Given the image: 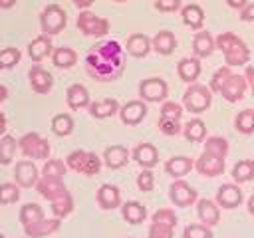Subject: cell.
<instances>
[{
	"mask_svg": "<svg viewBox=\"0 0 254 238\" xmlns=\"http://www.w3.org/2000/svg\"><path fill=\"white\" fill-rule=\"evenodd\" d=\"M85 71L95 81H115L125 71V52L115 40L99 42L85 54Z\"/></svg>",
	"mask_w": 254,
	"mask_h": 238,
	"instance_id": "cell-1",
	"label": "cell"
},
{
	"mask_svg": "<svg viewBox=\"0 0 254 238\" xmlns=\"http://www.w3.org/2000/svg\"><path fill=\"white\" fill-rule=\"evenodd\" d=\"M36 190L52 202V212L58 218H64L73 210V198H71L67 186L64 184V180L40 177L36 182Z\"/></svg>",
	"mask_w": 254,
	"mask_h": 238,
	"instance_id": "cell-2",
	"label": "cell"
},
{
	"mask_svg": "<svg viewBox=\"0 0 254 238\" xmlns=\"http://www.w3.org/2000/svg\"><path fill=\"white\" fill-rule=\"evenodd\" d=\"M216 48L222 52L224 61L228 67H236V65H248L250 61V50L248 46L232 32H222L216 40Z\"/></svg>",
	"mask_w": 254,
	"mask_h": 238,
	"instance_id": "cell-3",
	"label": "cell"
},
{
	"mask_svg": "<svg viewBox=\"0 0 254 238\" xmlns=\"http://www.w3.org/2000/svg\"><path fill=\"white\" fill-rule=\"evenodd\" d=\"M65 167L71 169L73 173H79V175H85V177H95L101 171V159L95 153L77 149V151H71L65 157Z\"/></svg>",
	"mask_w": 254,
	"mask_h": 238,
	"instance_id": "cell-4",
	"label": "cell"
},
{
	"mask_svg": "<svg viewBox=\"0 0 254 238\" xmlns=\"http://www.w3.org/2000/svg\"><path fill=\"white\" fill-rule=\"evenodd\" d=\"M210 87L202 85V83H190L189 89L185 91L183 95V103H185V109L190 111V113H202L210 107L212 103V95H210Z\"/></svg>",
	"mask_w": 254,
	"mask_h": 238,
	"instance_id": "cell-5",
	"label": "cell"
},
{
	"mask_svg": "<svg viewBox=\"0 0 254 238\" xmlns=\"http://www.w3.org/2000/svg\"><path fill=\"white\" fill-rule=\"evenodd\" d=\"M18 149L26 159H50V143L34 131L20 137Z\"/></svg>",
	"mask_w": 254,
	"mask_h": 238,
	"instance_id": "cell-6",
	"label": "cell"
},
{
	"mask_svg": "<svg viewBox=\"0 0 254 238\" xmlns=\"http://www.w3.org/2000/svg\"><path fill=\"white\" fill-rule=\"evenodd\" d=\"M65 22H67L65 10L62 6H58V4H48L44 8V12L40 14V26H42V32L46 36L60 34L65 28Z\"/></svg>",
	"mask_w": 254,
	"mask_h": 238,
	"instance_id": "cell-7",
	"label": "cell"
},
{
	"mask_svg": "<svg viewBox=\"0 0 254 238\" xmlns=\"http://www.w3.org/2000/svg\"><path fill=\"white\" fill-rule=\"evenodd\" d=\"M75 24L83 36H91V38H103L109 32V22L89 10H81Z\"/></svg>",
	"mask_w": 254,
	"mask_h": 238,
	"instance_id": "cell-8",
	"label": "cell"
},
{
	"mask_svg": "<svg viewBox=\"0 0 254 238\" xmlns=\"http://www.w3.org/2000/svg\"><path fill=\"white\" fill-rule=\"evenodd\" d=\"M139 95H141L143 101L157 103V101H163L169 95V85L161 77H147L139 83Z\"/></svg>",
	"mask_w": 254,
	"mask_h": 238,
	"instance_id": "cell-9",
	"label": "cell"
},
{
	"mask_svg": "<svg viewBox=\"0 0 254 238\" xmlns=\"http://www.w3.org/2000/svg\"><path fill=\"white\" fill-rule=\"evenodd\" d=\"M169 196H171L173 204L181 206V208L190 206V204H194L198 200V192L187 180H183V178H175V182L169 188Z\"/></svg>",
	"mask_w": 254,
	"mask_h": 238,
	"instance_id": "cell-10",
	"label": "cell"
},
{
	"mask_svg": "<svg viewBox=\"0 0 254 238\" xmlns=\"http://www.w3.org/2000/svg\"><path fill=\"white\" fill-rule=\"evenodd\" d=\"M246 87H248V83H246V77H244L242 73H230V75L226 77L222 89H220V95H222L226 101L236 103V101H240V99L244 97Z\"/></svg>",
	"mask_w": 254,
	"mask_h": 238,
	"instance_id": "cell-11",
	"label": "cell"
},
{
	"mask_svg": "<svg viewBox=\"0 0 254 238\" xmlns=\"http://www.w3.org/2000/svg\"><path fill=\"white\" fill-rule=\"evenodd\" d=\"M28 79H30L32 89H34L36 93H40V95H46V93L52 89V85H54V77H52V73H50L48 69H44L40 63H34V65L30 67V71H28Z\"/></svg>",
	"mask_w": 254,
	"mask_h": 238,
	"instance_id": "cell-12",
	"label": "cell"
},
{
	"mask_svg": "<svg viewBox=\"0 0 254 238\" xmlns=\"http://www.w3.org/2000/svg\"><path fill=\"white\" fill-rule=\"evenodd\" d=\"M194 169L202 177H218V175L224 173V159L222 157H216V155H210V153H202L196 159Z\"/></svg>",
	"mask_w": 254,
	"mask_h": 238,
	"instance_id": "cell-13",
	"label": "cell"
},
{
	"mask_svg": "<svg viewBox=\"0 0 254 238\" xmlns=\"http://www.w3.org/2000/svg\"><path fill=\"white\" fill-rule=\"evenodd\" d=\"M119 115H121V121L125 125H139L145 115H147V105L143 99H133V101H127L121 109H119Z\"/></svg>",
	"mask_w": 254,
	"mask_h": 238,
	"instance_id": "cell-14",
	"label": "cell"
},
{
	"mask_svg": "<svg viewBox=\"0 0 254 238\" xmlns=\"http://www.w3.org/2000/svg\"><path fill=\"white\" fill-rule=\"evenodd\" d=\"M216 202L222 208H236L242 202V190L236 182H226L216 192Z\"/></svg>",
	"mask_w": 254,
	"mask_h": 238,
	"instance_id": "cell-15",
	"label": "cell"
},
{
	"mask_svg": "<svg viewBox=\"0 0 254 238\" xmlns=\"http://www.w3.org/2000/svg\"><path fill=\"white\" fill-rule=\"evenodd\" d=\"M196 214H198L200 224H204L208 228L216 226L220 220V210L210 198H198L196 200Z\"/></svg>",
	"mask_w": 254,
	"mask_h": 238,
	"instance_id": "cell-16",
	"label": "cell"
},
{
	"mask_svg": "<svg viewBox=\"0 0 254 238\" xmlns=\"http://www.w3.org/2000/svg\"><path fill=\"white\" fill-rule=\"evenodd\" d=\"M14 175H16L18 186H22V188L36 186V182H38V178H40L38 169H36V165H34L32 161H20V163L16 165Z\"/></svg>",
	"mask_w": 254,
	"mask_h": 238,
	"instance_id": "cell-17",
	"label": "cell"
},
{
	"mask_svg": "<svg viewBox=\"0 0 254 238\" xmlns=\"http://www.w3.org/2000/svg\"><path fill=\"white\" fill-rule=\"evenodd\" d=\"M133 159L135 163H139L143 169H153L159 163V151L155 145L151 143H139L133 149Z\"/></svg>",
	"mask_w": 254,
	"mask_h": 238,
	"instance_id": "cell-18",
	"label": "cell"
},
{
	"mask_svg": "<svg viewBox=\"0 0 254 238\" xmlns=\"http://www.w3.org/2000/svg\"><path fill=\"white\" fill-rule=\"evenodd\" d=\"M214 48H216V42H214V38L210 36V32L200 30V32L194 34V38H192V52H194V58H198V60H200V58H208V56H212Z\"/></svg>",
	"mask_w": 254,
	"mask_h": 238,
	"instance_id": "cell-19",
	"label": "cell"
},
{
	"mask_svg": "<svg viewBox=\"0 0 254 238\" xmlns=\"http://www.w3.org/2000/svg\"><path fill=\"white\" fill-rule=\"evenodd\" d=\"M194 167V161L190 157H185V155H177V157H171L167 163H165V171L167 175H171L173 178H183L185 175H189Z\"/></svg>",
	"mask_w": 254,
	"mask_h": 238,
	"instance_id": "cell-20",
	"label": "cell"
},
{
	"mask_svg": "<svg viewBox=\"0 0 254 238\" xmlns=\"http://www.w3.org/2000/svg\"><path fill=\"white\" fill-rule=\"evenodd\" d=\"M151 40L145 36V34H141V32H137V34H131L129 38H127V44H125V50H127V54L129 56H133V58H145L149 52H151Z\"/></svg>",
	"mask_w": 254,
	"mask_h": 238,
	"instance_id": "cell-21",
	"label": "cell"
},
{
	"mask_svg": "<svg viewBox=\"0 0 254 238\" xmlns=\"http://www.w3.org/2000/svg\"><path fill=\"white\" fill-rule=\"evenodd\" d=\"M200 71H202V67H200V60L198 58H185V60H181L177 63V73L187 83H194L198 79Z\"/></svg>",
	"mask_w": 254,
	"mask_h": 238,
	"instance_id": "cell-22",
	"label": "cell"
},
{
	"mask_svg": "<svg viewBox=\"0 0 254 238\" xmlns=\"http://www.w3.org/2000/svg\"><path fill=\"white\" fill-rule=\"evenodd\" d=\"M97 202L105 210H113L121 204V192L115 184H101L97 188Z\"/></svg>",
	"mask_w": 254,
	"mask_h": 238,
	"instance_id": "cell-23",
	"label": "cell"
},
{
	"mask_svg": "<svg viewBox=\"0 0 254 238\" xmlns=\"http://www.w3.org/2000/svg\"><path fill=\"white\" fill-rule=\"evenodd\" d=\"M46 216H44V210L42 206H38L36 202H30V204H24L20 208V222L24 226V232H30L38 222H42Z\"/></svg>",
	"mask_w": 254,
	"mask_h": 238,
	"instance_id": "cell-24",
	"label": "cell"
},
{
	"mask_svg": "<svg viewBox=\"0 0 254 238\" xmlns=\"http://www.w3.org/2000/svg\"><path fill=\"white\" fill-rule=\"evenodd\" d=\"M151 46H153V50H155L157 54H161V56H171V54L175 52V48H177V38H175L173 32L161 30V32H157L155 38L151 40Z\"/></svg>",
	"mask_w": 254,
	"mask_h": 238,
	"instance_id": "cell-25",
	"label": "cell"
},
{
	"mask_svg": "<svg viewBox=\"0 0 254 238\" xmlns=\"http://www.w3.org/2000/svg\"><path fill=\"white\" fill-rule=\"evenodd\" d=\"M65 101H67L69 109H73V111L83 109V107H89V93L81 83H73L65 91Z\"/></svg>",
	"mask_w": 254,
	"mask_h": 238,
	"instance_id": "cell-26",
	"label": "cell"
},
{
	"mask_svg": "<svg viewBox=\"0 0 254 238\" xmlns=\"http://www.w3.org/2000/svg\"><path fill=\"white\" fill-rule=\"evenodd\" d=\"M28 54H30L32 61H36V63L42 61L44 58H48L52 54V40H50V36L40 34L38 38H34L30 42V46H28Z\"/></svg>",
	"mask_w": 254,
	"mask_h": 238,
	"instance_id": "cell-27",
	"label": "cell"
},
{
	"mask_svg": "<svg viewBox=\"0 0 254 238\" xmlns=\"http://www.w3.org/2000/svg\"><path fill=\"white\" fill-rule=\"evenodd\" d=\"M103 161H105V165H107L109 169H121V167H125L127 161H129V151H127V147H123V145H111V147L105 149Z\"/></svg>",
	"mask_w": 254,
	"mask_h": 238,
	"instance_id": "cell-28",
	"label": "cell"
},
{
	"mask_svg": "<svg viewBox=\"0 0 254 238\" xmlns=\"http://www.w3.org/2000/svg\"><path fill=\"white\" fill-rule=\"evenodd\" d=\"M181 16H183V22L192 28V30H200L202 24H204V10L198 6V4H187L181 8Z\"/></svg>",
	"mask_w": 254,
	"mask_h": 238,
	"instance_id": "cell-29",
	"label": "cell"
},
{
	"mask_svg": "<svg viewBox=\"0 0 254 238\" xmlns=\"http://www.w3.org/2000/svg\"><path fill=\"white\" fill-rule=\"evenodd\" d=\"M119 111V103L115 99H97L93 103H89V113L95 117V119H107L111 115H115Z\"/></svg>",
	"mask_w": 254,
	"mask_h": 238,
	"instance_id": "cell-30",
	"label": "cell"
},
{
	"mask_svg": "<svg viewBox=\"0 0 254 238\" xmlns=\"http://www.w3.org/2000/svg\"><path fill=\"white\" fill-rule=\"evenodd\" d=\"M121 214H123L125 222H129V224H141V222L147 218L145 206H143L141 202H137V200L125 202V204L121 206Z\"/></svg>",
	"mask_w": 254,
	"mask_h": 238,
	"instance_id": "cell-31",
	"label": "cell"
},
{
	"mask_svg": "<svg viewBox=\"0 0 254 238\" xmlns=\"http://www.w3.org/2000/svg\"><path fill=\"white\" fill-rule=\"evenodd\" d=\"M232 178L236 184H244L250 182L254 178V161L252 159H242L232 167Z\"/></svg>",
	"mask_w": 254,
	"mask_h": 238,
	"instance_id": "cell-32",
	"label": "cell"
},
{
	"mask_svg": "<svg viewBox=\"0 0 254 238\" xmlns=\"http://www.w3.org/2000/svg\"><path fill=\"white\" fill-rule=\"evenodd\" d=\"M52 60H54V65L56 67H73L75 61H77V54L71 50V48H56L52 52Z\"/></svg>",
	"mask_w": 254,
	"mask_h": 238,
	"instance_id": "cell-33",
	"label": "cell"
},
{
	"mask_svg": "<svg viewBox=\"0 0 254 238\" xmlns=\"http://www.w3.org/2000/svg\"><path fill=\"white\" fill-rule=\"evenodd\" d=\"M183 133L185 137L190 141V143H200L206 139V125L200 121V119H190L187 121V125L183 127Z\"/></svg>",
	"mask_w": 254,
	"mask_h": 238,
	"instance_id": "cell-34",
	"label": "cell"
},
{
	"mask_svg": "<svg viewBox=\"0 0 254 238\" xmlns=\"http://www.w3.org/2000/svg\"><path fill=\"white\" fill-rule=\"evenodd\" d=\"M228 151H230V147H228V141L224 137L214 135V137H206L204 139V153H210V155H216V157L226 159Z\"/></svg>",
	"mask_w": 254,
	"mask_h": 238,
	"instance_id": "cell-35",
	"label": "cell"
},
{
	"mask_svg": "<svg viewBox=\"0 0 254 238\" xmlns=\"http://www.w3.org/2000/svg\"><path fill=\"white\" fill-rule=\"evenodd\" d=\"M234 127L242 135L254 133V109H242V111H238V115L234 119Z\"/></svg>",
	"mask_w": 254,
	"mask_h": 238,
	"instance_id": "cell-36",
	"label": "cell"
},
{
	"mask_svg": "<svg viewBox=\"0 0 254 238\" xmlns=\"http://www.w3.org/2000/svg\"><path fill=\"white\" fill-rule=\"evenodd\" d=\"M52 131L58 135V137H65L73 131V119L71 115L67 113H58L54 119H52Z\"/></svg>",
	"mask_w": 254,
	"mask_h": 238,
	"instance_id": "cell-37",
	"label": "cell"
},
{
	"mask_svg": "<svg viewBox=\"0 0 254 238\" xmlns=\"http://www.w3.org/2000/svg\"><path fill=\"white\" fill-rule=\"evenodd\" d=\"M65 163H62L60 159H46V165H44V171H42V177L46 178H58V180H64V175H65Z\"/></svg>",
	"mask_w": 254,
	"mask_h": 238,
	"instance_id": "cell-38",
	"label": "cell"
},
{
	"mask_svg": "<svg viewBox=\"0 0 254 238\" xmlns=\"http://www.w3.org/2000/svg\"><path fill=\"white\" fill-rule=\"evenodd\" d=\"M16 149H18V141L12 135H4L2 141H0V163L2 165H8L14 159Z\"/></svg>",
	"mask_w": 254,
	"mask_h": 238,
	"instance_id": "cell-39",
	"label": "cell"
},
{
	"mask_svg": "<svg viewBox=\"0 0 254 238\" xmlns=\"http://www.w3.org/2000/svg\"><path fill=\"white\" fill-rule=\"evenodd\" d=\"M22 54L18 48H2L0 50V69H12L20 61Z\"/></svg>",
	"mask_w": 254,
	"mask_h": 238,
	"instance_id": "cell-40",
	"label": "cell"
},
{
	"mask_svg": "<svg viewBox=\"0 0 254 238\" xmlns=\"http://www.w3.org/2000/svg\"><path fill=\"white\" fill-rule=\"evenodd\" d=\"M20 200V188L14 182L0 184V204H14Z\"/></svg>",
	"mask_w": 254,
	"mask_h": 238,
	"instance_id": "cell-41",
	"label": "cell"
},
{
	"mask_svg": "<svg viewBox=\"0 0 254 238\" xmlns=\"http://www.w3.org/2000/svg\"><path fill=\"white\" fill-rule=\"evenodd\" d=\"M230 73H232V71H230L228 65L218 67V69L212 73V77H210V91H212V93H220V89H222V85H224V81H226V77H228Z\"/></svg>",
	"mask_w": 254,
	"mask_h": 238,
	"instance_id": "cell-42",
	"label": "cell"
},
{
	"mask_svg": "<svg viewBox=\"0 0 254 238\" xmlns=\"http://www.w3.org/2000/svg\"><path fill=\"white\" fill-rule=\"evenodd\" d=\"M151 222H161V224H167V226H173L175 228L177 226V214H175L173 208H159L153 214Z\"/></svg>",
	"mask_w": 254,
	"mask_h": 238,
	"instance_id": "cell-43",
	"label": "cell"
},
{
	"mask_svg": "<svg viewBox=\"0 0 254 238\" xmlns=\"http://www.w3.org/2000/svg\"><path fill=\"white\" fill-rule=\"evenodd\" d=\"M183 238H212V232L204 224H189L183 232Z\"/></svg>",
	"mask_w": 254,
	"mask_h": 238,
	"instance_id": "cell-44",
	"label": "cell"
},
{
	"mask_svg": "<svg viewBox=\"0 0 254 238\" xmlns=\"http://www.w3.org/2000/svg\"><path fill=\"white\" fill-rule=\"evenodd\" d=\"M159 131H161L163 135H169V137L179 135V133H181V121H177V119H167V117H159Z\"/></svg>",
	"mask_w": 254,
	"mask_h": 238,
	"instance_id": "cell-45",
	"label": "cell"
},
{
	"mask_svg": "<svg viewBox=\"0 0 254 238\" xmlns=\"http://www.w3.org/2000/svg\"><path fill=\"white\" fill-rule=\"evenodd\" d=\"M161 117L181 121V117H183V107H181L177 101H165L163 107H161Z\"/></svg>",
	"mask_w": 254,
	"mask_h": 238,
	"instance_id": "cell-46",
	"label": "cell"
},
{
	"mask_svg": "<svg viewBox=\"0 0 254 238\" xmlns=\"http://www.w3.org/2000/svg\"><path fill=\"white\" fill-rule=\"evenodd\" d=\"M137 186H139V190H143V192L153 190V186H155V177H153L151 169H143V171L137 175Z\"/></svg>",
	"mask_w": 254,
	"mask_h": 238,
	"instance_id": "cell-47",
	"label": "cell"
},
{
	"mask_svg": "<svg viewBox=\"0 0 254 238\" xmlns=\"http://www.w3.org/2000/svg\"><path fill=\"white\" fill-rule=\"evenodd\" d=\"M173 226L161 224V222H151L149 226V238H173Z\"/></svg>",
	"mask_w": 254,
	"mask_h": 238,
	"instance_id": "cell-48",
	"label": "cell"
},
{
	"mask_svg": "<svg viewBox=\"0 0 254 238\" xmlns=\"http://www.w3.org/2000/svg\"><path fill=\"white\" fill-rule=\"evenodd\" d=\"M155 8L159 12H177L181 8V0H155Z\"/></svg>",
	"mask_w": 254,
	"mask_h": 238,
	"instance_id": "cell-49",
	"label": "cell"
},
{
	"mask_svg": "<svg viewBox=\"0 0 254 238\" xmlns=\"http://www.w3.org/2000/svg\"><path fill=\"white\" fill-rule=\"evenodd\" d=\"M240 20H244V22H254V2H252V4H246V6L240 10Z\"/></svg>",
	"mask_w": 254,
	"mask_h": 238,
	"instance_id": "cell-50",
	"label": "cell"
},
{
	"mask_svg": "<svg viewBox=\"0 0 254 238\" xmlns=\"http://www.w3.org/2000/svg\"><path fill=\"white\" fill-rule=\"evenodd\" d=\"M244 77H246V83H248V87H250V91L254 95V65H246Z\"/></svg>",
	"mask_w": 254,
	"mask_h": 238,
	"instance_id": "cell-51",
	"label": "cell"
},
{
	"mask_svg": "<svg viewBox=\"0 0 254 238\" xmlns=\"http://www.w3.org/2000/svg\"><path fill=\"white\" fill-rule=\"evenodd\" d=\"M226 4H228L230 8H236V10H242V8H244V6L248 4V2H246V0H226Z\"/></svg>",
	"mask_w": 254,
	"mask_h": 238,
	"instance_id": "cell-52",
	"label": "cell"
},
{
	"mask_svg": "<svg viewBox=\"0 0 254 238\" xmlns=\"http://www.w3.org/2000/svg\"><path fill=\"white\" fill-rule=\"evenodd\" d=\"M93 2H95V0H73V4H75L77 8H81V10H87Z\"/></svg>",
	"mask_w": 254,
	"mask_h": 238,
	"instance_id": "cell-53",
	"label": "cell"
},
{
	"mask_svg": "<svg viewBox=\"0 0 254 238\" xmlns=\"http://www.w3.org/2000/svg\"><path fill=\"white\" fill-rule=\"evenodd\" d=\"M16 4V0H0V8L2 10H8V8H12Z\"/></svg>",
	"mask_w": 254,
	"mask_h": 238,
	"instance_id": "cell-54",
	"label": "cell"
},
{
	"mask_svg": "<svg viewBox=\"0 0 254 238\" xmlns=\"http://www.w3.org/2000/svg\"><path fill=\"white\" fill-rule=\"evenodd\" d=\"M6 131V115L0 111V135Z\"/></svg>",
	"mask_w": 254,
	"mask_h": 238,
	"instance_id": "cell-55",
	"label": "cell"
},
{
	"mask_svg": "<svg viewBox=\"0 0 254 238\" xmlns=\"http://www.w3.org/2000/svg\"><path fill=\"white\" fill-rule=\"evenodd\" d=\"M248 212L254 216V192L250 194V198H248Z\"/></svg>",
	"mask_w": 254,
	"mask_h": 238,
	"instance_id": "cell-56",
	"label": "cell"
},
{
	"mask_svg": "<svg viewBox=\"0 0 254 238\" xmlns=\"http://www.w3.org/2000/svg\"><path fill=\"white\" fill-rule=\"evenodd\" d=\"M6 97H8V89H6L4 85H0V103H2Z\"/></svg>",
	"mask_w": 254,
	"mask_h": 238,
	"instance_id": "cell-57",
	"label": "cell"
},
{
	"mask_svg": "<svg viewBox=\"0 0 254 238\" xmlns=\"http://www.w3.org/2000/svg\"><path fill=\"white\" fill-rule=\"evenodd\" d=\"M113 2H127V0H113Z\"/></svg>",
	"mask_w": 254,
	"mask_h": 238,
	"instance_id": "cell-58",
	"label": "cell"
},
{
	"mask_svg": "<svg viewBox=\"0 0 254 238\" xmlns=\"http://www.w3.org/2000/svg\"><path fill=\"white\" fill-rule=\"evenodd\" d=\"M0 238H4V236H2V232H0Z\"/></svg>",
	"mask_w": 254,
	"mask_h": 238,
	"instance_id": "cell-59",
	"label": "cell"
}]
</instances>
